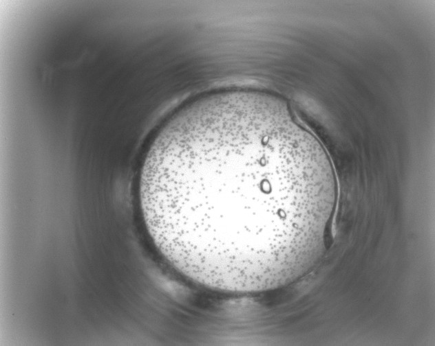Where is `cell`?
<instances>
[{
    "label": "cell",
    "mask_w": 435,
    "mask_h": 346,
    "mask_svg": "<svg viewBox=\"0 0 435 346\" xmlns=\"http://www.w3.org/2000/svg\"><path fill=\"white\" fill-rule=\"evenodd\" d=\"M139 196L169 265L230 294L281 284L321 235L328 213L302 142L236 132L197 143Z\"/></svg>",
    "instance_id": "1"
}]
</instances>
